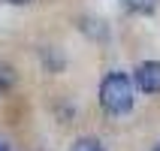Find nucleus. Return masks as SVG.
<instances>
[{
  "label": "nucleus",
  "instance_id": "1",
  "mask_svg": "<svg viewBox=\"0 0 160 151\" xmlns=\"http://www.w3.org/2000/svg\"><path fill=\"white\" fill-rule=\"evenodd\" d=\"M100 106L109 115H127L133 109V79L127 73H109L100 85Z\"/></svg>",
  "mask_w": 160,
  "mask_h": 151
},
{
  "label": "nucleus",
  "instance_id": "2",
  "mask_svg": "<svg viewBox=\"0 0 160 151\" xmlns=\"http://www.w3.org/2000/svg\"><path fill=\"white\" fill-rule=\"evenodd\" d=\"M136 88L142 94H160V61H145L136 70Z\"/></svg>",
  "mask_w": 160,
  "mask_h": 151
},
{
  "label": "nucleus",
  "instance_id": "3",
  "mask_svg": "<svg viewBox=\"0 0 160 151\" xmlns=\"http://www.w3.org/2000/svg\"><path fill=\"white\" fill-rule=\"evenodd\" d=\"M160 0H124V6L130 9V12H139V15H148V12H154L157 9Z\"/></svg>",
  "mask_w": 160,
  "mask_h": 151
},
{
  "label": "nucleus",
  "instance_id": "4",
  "mask_svg": "<svg viewBox=\"0 0 160 151\" xmlns=\"http://www.w3.org/2000/svg\"><path fill=\"white\" fill-rule=\"evenodd\" d=\"M70 151H106V148H103V142H97V139L88 136V139H76Z\"/></svg>",
  "mask_w": 160,
  "mask_h": 151
},
{
  "label": "nucleus",
  "instance_id": "5",
  "mask_svg": "<svg viewBox=\"0 0 160 151\" xmlns=\"http://www.w3.org/2000/svg\"><path fill=\"white\" fill-rule=\"evenodd\" d=\"M12 85H15V73H12V67L0 63V91H9Z\"/></svg>",
  "mask_w": 160,
  "mask_h": 151
},
{
  "label": "nucleus",
  "instance_id": "6",
  "mask_svg": "<svg viewBox=\"0 0 160 151\" xmlns=\"http://www.w3.org/2000/svg\"><path fill=\"white\" fill-rule=\"evenodd\" d=\"M9 3H15V6H21V3H30V0H9Z\"/></svg>",
  "mask_w": 160,
  "mask_h": 151
},
{
  "label": "nucleus",
  "instance_id": "7",
  "mask_svg": "<svg viewBox=\"0 0 160 151\" xmlns=\"http://www.w3.org/2000/svg\"><path fill=\"white\" fill-rule=\"evenodd\" d=\"M0 151H9V148H6V142H3V139H0Z\"/></svg>",
  "mask_w": 160,
  "mask_h": 151
},
{
  "label": "nucleus",
  "instance_id": "8",
  "mask_svg": "<svg viewBox=\"0 0 160 151\" xmlns=\"http://www.w3.org/2000/svg\"><path fill=\"white\" fill-rule=\"evenodd\" d=\"M154 151H160V145H157V148H154Z\"/></svg>",
  "mask_w": 160,
  "mask_h": 151
}]
</instances>
